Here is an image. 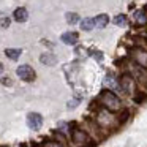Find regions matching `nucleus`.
<instances>
[{"instance_id": "1", "label": "nucleus", "mask_w": 147, "mask_h": 147, "mask_svg": "<svg viewBox=\"0 0 147 147\" xmlns=\"http://www.w3.org/2000/svg\"><path fill=\"white\" fill-rule=\"evenodd\" d=\"M98 100L101 101V105L105 106L108 111H119V109L122 108V101L120 98H119L117 95H115L112 90L109 89H105L101 90V93H100Z\"/></svg>"}, {"instance_id": "3", "label": "nucleus", "mask_w": 147, "mask_h": 147, "mask_svg": "<svg viewBox=\"0 0 147 147\" xmlns=\"http://www.w3.org/2000/svg\"><path fill=\"white\" fill-rule=\"evenodd\" d=\"M117 82H119V89H120L122 92H123V93H130L131 90H133L134 78L131 76V74H128V73H123Z\"/></svg>"}, {"instance_id": "8", "label": "nucleus", "mask_w": 147, "mask_h": 147, "mask_svg": "<svg viewBox=\"0 0 147 147\" xmlns=\"http://www.w3.org/2000/svg\"><path fill=\"white\" fill-rule=\"evenodd\" d=\"M60 40H62V43L71 46V45H76L78 40H79V36H78L76 32H65V33H62Z\"/></svg>"}, {"instance_id": "21", "label": "nucleus", "mask_w": 147, "mask_h": 147, "mask_svg": "<svg viewBox=\"0 0 147 147\" xmlns=\"http://www.w3.org/2000/svg\"><path fill=\"white\" fill-rule=\"evenodd\" d=\"M45 147H63V146H62L59 141H46Z\"/></svg>"}, {"instance_id": "7", "label": "nucleus", "mask_w": 147, "mask_h": 147, "mask_svg": "<svg viewBox=\"0 0 147 147\" xmlns=\"http://www.w3.org/2000/svg\"><path fill=\"white\" fill-rule=\"evenodd\" d=\"M13 18H14V21H16V22H26V21L29 19V11H27V8L19 7V8H16V10H14Z\"/></svg>"}, {"instance_id": "13", "label": "nucleus", "mask_w": 147, "mask_h": 147, "mask_svg": "<svg viewBox=\"0 0 147 147\" xmlns=\"http://www.w3.org/2000/svg\"><path fill=\"white\" fill-rule=\"evenodd\" d=\"M79 26H81V30H84V32H90V30L95 27V26H93V19H92V18H84V19L81 21Z\"/></svg>"}, {"instance_id": "2", "label": "nucleus", "mask_w": 147, "mask_h": 147, "mask_svg": "<svg viewBox=\"0 0 147 147\" xmlns=\"http://www.w3.org/2000/svg\"><path fill=\"white\" fill-rule=\"evenodd\" d=\"M16 74H18L19 79L24 81V82H33V81L36 79V73L30 65H21V67H18Z\"/></svg>"}, {"instance_id": "11", "label": "nucleus", "mask_w": 147, "mask_h": 147, "mask_svg": "<svg viewBox=\"0 0 147 147\" xmlns=\"http://www.w3.org/2000/svg\"><path fill=\"white\" fill-rule=\"evenodd\" d=\"M21 54H22V49H19V48H8V49H5V55H7L8 59H11V60H18V59L21 57Z\"/></svg>"}, {"instance_id": "17", "label": "nucleus", "mask_w": 147, "mask_h": 147, "mask_svg": "<svg viewBox=\"0 0 147 147\" xmlns=\"http://www.w3.org/2000/svg\"><path fill=\"white\" fill-rule=\"evenodd\" d=\"M65 19H67L68 24H78L79 22V16H78V13H67L65 14Z\"/></svg>"}, {"instance_id": "10", "label": "nucleus", "mask_w": 147, "mask_h": 147, "mask_svg": "<svg viewBox=\"0 0 147 147\" xmlns=\"http://www.w3.org/2000/svg\"><path fill=\"white\" fill-rule=\"evenodd\" d=\"M103 84H105V87H108L109 90H112V89H119V82H117V79H115V76H114L112 73H106Z\"/></svg>"}, {"instance_id": "12", "label": "nucleus", "mask_w": 147, "mask_h": 147, "mask_svg": "<svg viewBox=\"0 0 147 147\" xmlns=\"http://www.w3.org/2000/svg\"><path fill=\"white\" fill-rule=\"evenodd\" d=\"M133 18H134V21H136L138 26H144V24H147V14H146V11H142V10L134 11Z\"/></svg>"}, {"instance_id": "15", "label": "nucleus", "mask_w": 147, "mask_h": 147, "mask_svg": "<svg viewBox=\"0 0 147 147\" xmlns=\"http://www.w3.org/2000/svg\"><path fill=\"white\" fill-rule=\"evenodd\" d=\"M130 109H123V111L120 112V115H119L117 117V123L119 125H125L128 122V119H130Z\"/></svg>"}, {"instance_id": "5", "label": "nucleus", "mask_w": 147, "mask_h": 147, "mask_svg": "<svg viewBox=\"0 0 147 147\" xmlns=\"http://www.w3.org/2000/svg\"><path fill=\"white\" fill-rule=\"evenodd\" d=\"M131 55H133L136 65H139V67H142V68H147V51L146 49L136 46V48L131 49Z\"/></svg>"}, {"instance_id": "14", "label": "nucleus", "mask_w": 147, "mask_h": 147, "mask_svg": "<svg viewBox=\"0 0 147 147\" xmlns=\"http://www.w3.org/2000/svg\"><path fill=\"white\" fill-rule=\"evenodd\" d=\"M147 100V92H134V95H133V101L136 103V105H142L144 101Z\"/></svg>"}, {"instance_id": "4", "label": "nucleus", "mask_w": 147, "mask_h": 147, "mask_svg": "<svg viewBox=\"0 0 147 147\" xmlns=\"http://www.w3.org/2000/svg\"><path fill=\"white\" fill-rule=\"evenodd\" d=\"M27 127L33 131H38L43 127V115L38 112H29L27 115Z\"/></svg>"}, {"instance_id": "9", "label": "nucleus", "mask_w": 147, "mask_h": 147, "mask_svg": "<svg viewBox=\"0 0 147 147\" xmlns=\"http://www.w3.org/2000/svg\"><path fill=\"white\" fill-rule=\"evenodd\" d=\"M108 24H109V16L105 13H101L96 18H93V26H95L96 29H105Z\"/></svg>"}, {"instance_id": "16", "label": "nucleus", "mask_w": 147, "mask_h": 147, "mask_svg": "<svg viewBox=\"0 0 147 147\" xmlns=\"http://www.w3.org/2000/svg\"><path fill=\"white\" fill-rule=\"evenodd\" d=\"M114 24L117 27H127L128 26V18L125 14H119V16L114 18Z\"/></svg>"}, {"instance_id": "6", "label": "nucleus", "mask_w": 147, "mask_h": 147, "mask_svg": "<svg viewBox=\"0 0 147 147\" xmlns=\"http://www.w3.org/2000/svg\"><path fill=\"white\" fill-rule=\"evenodd\" d=\"M40 62H41L43 65H46V67H54V65H57L59 60L54 54H51V52H43V54L40 55Z\"/></svg>"}, {"instance_id": "23", "label": "nucleus", "mask_w": 147, "mask_h": 147, "mask_svg": "<svg viewBox=\"0 0 147 147\" xmlns=\"http://www.w3.org/2000/svg\"><path fill=\"white\" fill-rule=\"evenodd\" d=\"M3 70H5V67H3V63H2V62H0V74L3 73Z\"/></svg>"}, {"instance_id": "19", "label": "nucleus", "mask_w": 147, "mask_h": 147, "mask_svg": "<svg viewBox=\"0 0 147 147\" xmlns=\"http://www.w3.org/2000/svg\"><path fill=\"white\" fill-rule=\"evenodd\" d=\"M79 103H81V98H79V96H76V98H73L71 101H68V109H74L78 105H79Z\"/></svg>"}, {"instance_id": "20", "label": "nucleus", "mask_w": 147, "mask_h": 147, "mask_svg": "<svg viewBox=\"0 0 147 147\" xmlns=\"http://www.w3.org/2000/svg\"><path fill=\"white\" fill-rule=\"evenodd\" d=\"M10 18H2V19H0V27H2V29H8V27H10Z\"/></svg>"}, {"instance_id": "22", "label": "nucleus", "mask_w": 147, "mask_h": 147, "mask_svg": "<svg viewBox=\"0 0 147 147\" xmlns=\"http://www.w3.org/2000/svg\"><path fill=\"white\" fill-rule=\"evenodd\" d=\"M0 82L3 84V86H7V87L13 86V81H11L10 78H2V79H0Z\"/></svg>"}, {"instance_id": "18", "label": "nucleus", "mask_w": 147, "mask_h": 147, "mask_svg": "<svg viewBox=\"0 0 147 147\" xmlns=\"http://www.w3.org/2000/svg\"><path fill=\"white\" fill-rule=\"evenodd\" d=\"M89 54L92 55V57L95 59V60H98V62H101V60H103V57H105L101 51H95V49H90V52H89Z\"/></svg>"}, {"instance_id": "24", "label": "nucleus", "mask_w": 147, "mask_h": 147, "mask_svg": "<svg viewBox=\"0 0 147 147\" xmlns=\"http://www.w3.org/2000/svg\"><path fill=\"white\" fill-rule=\"evenodd\" d=\"M146 86H147V81H146Z\"/></svg>"}]
</instances>
